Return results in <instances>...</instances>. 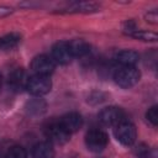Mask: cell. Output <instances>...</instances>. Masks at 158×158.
<instances>
[{"mask_svg":"<svg viewBox=\"0 0 158 158\" xmlns=\"http://www.w3.org/2000/svg\"><path fill=\"white\" fill-rule=\"evenodd\" d=\"M0 85H1V74H0Z\"/></svg>","mask_w":158,"mask_h":158,"instance_id":"cell-22","label":"cell"},{"mask_svg":"<svg viewBox=\"0 0 158 158\" xmlns=\"http://www.w3.org/2000/svg\"><path fill=\"white\" fill-rule=\"evenodd\" d=\"M130 36L135 37V38H138V40H142V41H156L157 40V35L153 33V32H148V31H142V30H133L128 33Z\"/></svg>","mask_w":158,"mask_h":158,"instance_id":"cell-16","label":"cell"},{"mask_svg":"<svg viewBox=\"0 0 158 158\" xmlns=\"http://www.w3.org/2000/svg\"><path fill=\"white\" fill-rule=\"evenodd\" d=\"M146 19H147V21H149V22H152V23H157V19H158L157 11L153 10L152 12H148V14L146 15Z\"/></svg>","mask_w":158,"mask_h":158,"instance_id":"cell-21","label":"cell"},{"mask_svg":"<svg viewBox=\"0 0 158 158\" xmlns=\"http://www.w3.org/2000/svg\"><path fill=\"white\" fill-rule=\"evenodd\" d=\"M68 46H69V49H70L73 57H84L90 51L89 43L85 42L84 40H73V41L68 42Z\"/></svg>","mask_w":158,"mask_h":158,"instance_id":"cell-13","label":"cell"},{"mask_svg":"<svg viewBox=\"0 0 158 158\" xmlns=\"http://www.w3.org/2000/svg\"><path fill=\"white\" fill-rule=\"evenodd\" d=\"M59 122L64 127L65 131H68L69 133H73V132H77L79 128H81L83 117L78 112H69V114L64 115Z\"/></svg>","mask_w":158,"mask_h":158,"instance_id":"cell-9","label":"cell"},{"mask_svg":"<svg viewBox=\"0 0 158 158\" xmlns=\"http://www.w3.org/2000/svg\"><path fill=\"white\" fill-rule=\"evenodd\" d=\"M54 149L49 142H38L32 148V158H53Z\"/></svg>","mask_w":158,"mask_h":158,"instance_id":"cell-12","label":"cell"},{"mask_svg":"<svg viewBox=\"0 0 158 158\" xmlns=\"http://www.w3.org/2000/svg\"><path fill=\"white\" fill-rule=\"evenodd\" d=\"M54 63L58 64H68L73 59V54L69 49L68 42H57L52 47V57H51Z\"/></svg>","mask_w":158,"mask_h":158,"instance_id":"cell-8","label":"cell"},{"mask_svg":"<svg viewBox=\"0 0 158 158\" xmlns=\"http://www.w3.org/2000/svg\"><path fill=\"white\" fill-rule=\"evenodd\" d=\"M52 88V81L48 77L44 75H32L28 78L27 84H26V89L30 94L35 95V96H41L44 95L47 93H49Z\"/></svg>","mask_w":158,"mask_h":158,"instance_id":"cell-3","label":"cell"},{"mask_svg":"<svg viewBox=\"0 0 158 158\" xmlns=\"http://www.w3.org/2000/svg\"><path fill=\"white\" fill-rule=\"evenodd\" d=\"M115 60L121 67H135V64L139 60V56L135 51L123 49V51H120L116 53Z\"/></svg>","mask_w":158,"mask_h":158,"instance_id":"cell-11","label":"cell"},{"mask_svg":"<svg viewBox=\"0 0 158 158\" xmlns=\"http://www.w3.org/2000/svg\"><path fill=\"white\" fill-rule=\"evenodd\" d=\"M20 35L17 33H9L0 38V49H10L14 48L20 42Z\"/></svg>","mask_w":158,"mask_h":158,"instance_id":"cell-15","label":"cell"},{"mask_svg":"<svg viewBox=\"0 0 158 158\" xmlns=\"http://www.w3.org/2000/svg\"><path fill=\"white\" fill-rule=\"evenodd\" d=\"M46 136L51 142L58 143V144H63L65 142H68L70 133L68 131L64 130V127L60 125V122H51L48 123V126L46 127Z\"/></svg>","mask_w":158,"mask_h":158,"instance_id":"cell-7","label":"cell"},{"mask_svg":"<svg viewBox=\"0 0 158 158\" xmlns=\"http://www.w3.org/2000/svg\"><path fill=\"white\" fill-rule=\"evenodd\" d=\"M114 133H115L116 139L123 146H131L132 143H135L137 138V131H136L135 125L127 120L116 125Z\"/></svg>","mask_w":158,"mask_h":158,"instance_id":"cell-2","label":"cell"},{"mask_svg":"<svg viewBox=\"0 0 158 158\" xmlns=\"http://www.w3.org/2000/svg\"><path fill=\"white\" fill-rule=\"evenodd\" d=\"M99 6L94 2H86V1H80V2H73L67 7L68 12H93L96 11Z\"/></svg>","mask_w":158,"mask_h":158,"instance_id":"cell-14","label":"cell"},{"mask_svg":"<svg viewBox=\"0 0 158 158\" xmlns=\"http://www.w3.org/2000/svg\"><path fill=\"white\" fill-rule=\"evenodd\" d=\"M141 73L136 67H120L114 73L115 83L125 89H128L138 83Z\"/></svg>","mask_w":158,"mask_h":158,"instance_id":"cell-1","label":"cell"},{"mask_svg":"<svg viewBox=\"0 0 158 158\" xmlns=\"http://www.w3.org/2000/svg\"><path fill=\"white\" fill-rule=\"evenodd\" d=\"M41 105H44L41 100H35V101H31L30 102V112H33V111H36V114H38V112H41L38 109H44V107H41Z\"/></svg>","mask_w":158,"mask_h":158,"instance_id":"cell-20","label":"cell"},{"mask_svg":"<svg viewBox=\"0 0 158 158\" xmlns=\"http://www.w3.org/2000/svg\"><path fill=\"white\" fill-rule=\"evenodd\" d=\"M125 111L117 106H109L100 111L99 120L106 126H116L125 121Z\"/></svg>","mask_w":158,"mask_h":158,"instance_id":"cell-5","label":"cell"},{"mask_svg":"<svg viewBox=\"0 0 158 158\" xmlns=\"http://www.w3.org/2000/svg\"><path fill=\"white\" fill-rule=\"evenodd\" d=\"M148 153H149V149L147 146L144 144H141L139 147H137L136 149V154L138 158H148Z\"/></svg>","mask_w":158,"mask_h":158,"instance_id":"cell-19","label":"cell"},{"mask_svg":"<svg viewBox=\"0 0 158 158\" xmlns=\"http://www.w3.org/2000/svg\"><path fill=\"white\" fill-rule=\"evenodd\" d=\"M28 77L26 75V72L21 68L15 69L10 75H9V85L12 90L19 91L22 90L23 88L26 89V84H27Z\"/></svg>","mask_w":158,"mask_h":158,"instance_id":"cell-10","label":"cell"},{"mask_svg":"<svg viewBox=\"0 0 158 158\" xmlns=\"http://www.w3.org/2000/svg\"><path fill=\"white\" fill-rule=\"evenodd\" d=\"M146 117L153 126H157V123H158V110H157V106H152L151 109H148V111L146 114Z\"/></svg>","mask_w":158,"mask_h":158,"instance_id":"cell-18","label":"cell"},{"mask_svg":"<svg viewBox=\"0 0 158 158\" xmlns=\"http://www.w3.org/2000/svg\"><path fill=\"white\" fill-rule=\"evenodd\" d=\"M5 158H27V153L21 146H14L7 151Z\"/></svg>","mask_w":158,"mask_h":158,"instance_id":"cell-17","label":"cell"},{"mask_svg":"<svg viewBox=\"0 0 158 158\" xmlns=\"http://www.w3.org/2000/svg\"><path fill=\"white\" fill-rule=\"evenodd\" d=\"M54 68H56L54 60L51 57L44 56V54H41V56L35 57L32 59V62H31V69L37 75L48 77L49 74H52L54 72Z\"/></svg>","mask_w":158,"mask_h":158,"instance_id":"cell-6","label":"cell"},{"mask_svg":"<svg viewBox=\"0 0 158 158\" xmlns=\"http://www.w3.org/2000/svg\"><path fill=\"white\" fill-rule=\"evenodd\" d=\"M109 138L107 135L101 130H90L85 136V144L86 148L94 153H99L104 151V148L107 146Z\"/></svg>","mask_w":158,"mask_h":158,"instance_id":"cell-4","label":"cell"}]
</instances>
